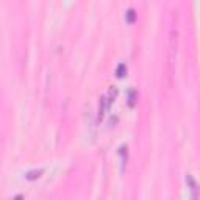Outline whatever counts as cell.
<instances>
[{
	"instance_id": "cell-1",
	"label": "cell",
	"mask_w": 200,
	"mask_h": 200,
	"mask_svg": "<svg viewBox=\"0 0 200 200\" xmlns=\"http://www.w3.org/2000/svg\"><path fill=\"white\" fill-rule=\"evenodd\" d=\"M108 99H106L105 96H102L100 97V100H99V121H102L103 119V116H105V111H106V108H108Z\"/></svg>"
},
{
	"instance_id": "cell-2",
	"label": "cell",
	"mask_w": 200,
	"mask_h": 200,
	"mask_svg": "<svg viewBox=\"0 0 200 200\" xmlns=\"http://www.w3.org/2000/svg\"><path fill=\"white\" fill-rule=\"evenodd\" d=\"M186 183L189 184V189H191V192H192V197L197 200V191H198V186H197V183H195V180L192 178V175H186Z\"/></svg>"
},
{
	"instance_id": "cell-3",
	"label": "cell",
	"mask_w": 200,
	"mask_h": 200,
	"mask_svg": "<svg viewBox=\"0 0 200 200\" xmlns=\"http://www.w3.org/2000/svg\"><path fill=\"white\" fill-rule=\"evenodd\" d=\"M42 169H36V170H30V172H27V175H25V178L27 180H30V181H33V180H36V178H39L42 175Z\"/></svg>"
},
{
	"instance_id": "cell-4",
	"label": "cell",
	"mask_w": 200,
	"mask_h": 200,
	"mask_svg": "<svg viewBox=\"0 0 200 200\" xmlns=\"http://www.w3.org/2000/svg\"><path fill=\"white\" fill-rule=\"evenodd\" d=\"M116 75H117V78H124L125 75H127V66L124 64V63H121L117 66V69H116Z\"/></svg>"
},
{
	"instance_id": "cell-5",
	"label": "cell",
	"mask_w": 200,
	"mask_h": 200,
	"mask_svg": "<svg viewBox=\"0 0 200 200\" xmlns=\"http://www.w3.org/2000/svg\"><path fill=\"white\" fill-rule=\"evenodd\" d=\"M128 105L131 106V108L136 105V91H135V89H131V91L128 92Z\"/></svg>"
},
{
	"instance_id": "cell-6",
	"label": "cell",
	"mask_w": 200,
	"mask_h": 200,
	"mask_svg": "<svg viewBox=\"0 0 200 200\" xmlns=\"http://www.w3.org/2000/svg\"><path fill=\"white\" fill-rule=\"evenodd\" d=\"M108 96H110V97H108V99H110V100H108V105H110L111 102H114V99H116V96H117V88L111 86V88H110V92H108Z\"/></svg>"
},
{
	"instance_id": "cell-7",
	"label": "cell",
	"mask_w": 200,
	"mask_h": 200,
	"mask_svg": "<svg viewBox=\"0 0 200 200\" xmlns=\"http://www.w3.org/2000/svg\"><path fill=\"white\" fill-rule=\"evenodd\" d=\"M135 19H136V13H135V9H128V11H127V20L131 24V22H135Z\"/></svg>"
},
{
	"instance_id": "cell-8",
	"label": "cell",
	"mask_w": 200,
	"mask_h": 200,
	"mask_svg": "<svg viewBox=\"0 0 200 200\" xmlns=\"http://www.w3.org/2000/svg\"><path fill=\"white\" fill-rule=\"evenodd\" d=\"M14 200H22V195H17V197H14Z\"/></svg>"
}]
</instances>
